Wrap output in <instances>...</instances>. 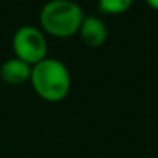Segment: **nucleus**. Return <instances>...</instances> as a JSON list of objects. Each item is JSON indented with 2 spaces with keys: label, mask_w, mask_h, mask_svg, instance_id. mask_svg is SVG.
I'll return each mask as SVG.
<instances>
[{
  "label": "nucleus",
  "mask_w": 158,
  "mask_h": 158,
  "mask_svg": "<svg viewBox=\"0 0 158 158\" xmlns=\"http://www.w3.org/2000/svg\"><path fill=\"white\" fill-rule=\"evenodd\" d=\"M32 89L37 95L49 103L61 102L71 92V72L66 64L57 58H45L32 66L31 78Z\"/></svg>",
  "instance_id": "f257e3e1"
},
{
  "label": "nucleus",
  "mask_w": 158,
  "mask_h": 158,
  "mask_svg": "<svg viewBox=\"0 0 158 158\" xmlns=\"http://www.w3.org/2000/svg\"><path fill=\"white\" fill-rule=\"evenodd\" d=\"M83 19L85 12L74 0H49L40 11L42 31L58 39L77 34Z\"/></svg>",
  "instance_id": "f03ea898"
},
{
  "label": "nucleus",
  "mask_w": 158,
  "mask_h": 158,
  "mask_svg": "<svg viewBox=\"0 0 158 158\" xmlns=\"http://www.w3.org/2000/svg\"><path fill=\"white\" fill-rule=\"evenodd\" d=\"M12 51L17 58L28 64H37L48 55V40L45 32L31 25L20 26L12 35Z\"/></svg>",
  "instance_id": "7ed1b4c3"
},
{
  "label": "nucleus",
  "mask_w": 158,
  "mask_h": 158,
  "mask_svg": "<svg viewBox=\"0 0 158 158\" xmlns=\"http://www.w3.org/2000/svg\"><path fill=\"white\" fill-rule=\"evenodd\" d=\"M31 71H32L31 64H28L26 61H23L17 57H12V58H8L6 61H3V64L0 66V78L6 85L19 86V85L29 81Z\"/></svg>",
  "instance_id": "20e7f679"
},
{
  "label": "nucleus",
  "mask_w": 158,
  "mask_h": 158,
  "mask_svg": "<svg viewBox=\"0 0 158 158\" xmlns=\"http://www.w3.org/2000/svg\"><path fill=\"white\" fill-rule=\"evenodd\" d=\"M78 34L83 43H86L91 48H98L107 39V28L102 19L95 15H85Z\"/></svg>",
  "instance_id": "39448f33"
},
{
  "label": "nucleus",
  "mask_w": 158,
  "mask_h": 158,
  "mask_svg": "<svg viewBox=\"0 0 158 158\" xmlns=\"http://www.w3.org/2000/svg\"><path fill=\"white\" fill-rule=\"evenodd\" d=\"M134 0H98V8L106 14H123L132 6Z\"/></svg>",
  "instance_id": "423d86ee"
},
{
  "label": "nucleus",
  "mask_w": 158,
  "mask_h": 158,
  "mask_svg": "<svg viewBox=\"0 0 158 158\" xmlns=\"http://www.w3.org/2000/svg\"><path fill=\"white\" fill-rule=\"evenodd\" d=\"M152 9H155V11H158V0H144Z\"/></svg>",
  "instance_id": "0eeeda50"
}]
</instances>
